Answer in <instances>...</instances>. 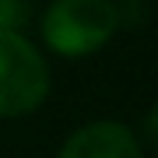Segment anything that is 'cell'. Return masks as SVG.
<instances>
[{
    "mask_svg": "<svg viewBox=\"0 0 158 158\" xmlns=\"http://www.w3.org/2000/svg\"><path fill=\"white\" fill-rule=\"evenodd\" d=\"M25 21H28L25 0H0V32H18Z\"/></svg>",
    "mask_w": 158,
    "mask_h": 158,
    "instance_id": "277c9868",
    "label": "cell"
},
{
    "mask_svg": "<svg viewBox=\"0 0 158 158\" xmlns=\"http://www.w3.org/2000/svg\"><path fill=\"white\" fill-rule=\"evenodd\" d=\"M119 11L113 0H53L42 18V39L60 56H88L113 39Z\"/></svg>",
    "mask_w": 158,
    "mask_h": 158,
    "instance_id": "6da1fadb",
    "label": "cell"
},
{
    "mask_svg": "<svg viewBox=\"0 0 158 158\" xmlns=\"http://www.w3.org/2000/svg\"><path fill=\"white\" fill-rule=\"evenodd\" d=\"M60 158H141V144L130 127L98 119L74 130L60 148Z\"/></svg>",
    "mask_w": 158,
    "mask_h": 158,
    "instance_id": "3957f363",
    "label": "cell"
},
{
    "mask_svg": "<svg viewBox=\"0 0 158 158\" xmlns=\"http://www.w3.org/2000/svg\"><path fill=\"white\" fill-rule=\"evenodd\" d=\"M144 137H148V141H151V144L158 148V106H155L151 113L144 116Z\"/></svg>",
    "mask_w": 158,
    "mask_h": 158,
    "instance_id": "5b68a950",
    "label": "cell"
},
{
    "mask_svg": "<svg viewBox=\"0 0 158 158\" xmlns=\"http://www.w3.org/2000/svg\"><path fill=\"white\" fill-rule=\"evenodd\" d=\"M49 95V67L21 32H0V119L28 116Z\"/></svg>",
    "mask_w": 158,
    "mask_h": 158,
    "instance_id": "7a4b0ae2",
    "label": "cell"
}]
</instances>
